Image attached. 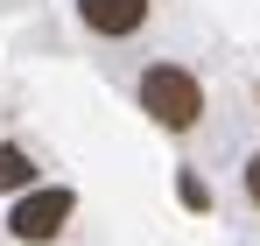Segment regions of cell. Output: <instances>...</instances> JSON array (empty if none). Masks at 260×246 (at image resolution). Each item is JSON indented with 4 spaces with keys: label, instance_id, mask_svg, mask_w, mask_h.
Listing matches in <instances>:
<instances>
[{
    "label": "cell",
    "instance_id": "6da1fadb",
    "mask_svg": "<svg viewBox=\"0 0 260 246\" xmlns=\"http://www.w3.org/2000/svg\"><path fill=\"white\" fill-rule=\"evenodd\" d=\"M134 99H141V113H148V120H155V127H169V134H190V127L204 120V84L190 78L183 64H169V56L141 71Z\"/></svg>",
    "mask_w": 260,
    "mask_h": 246
},
{
    "label": "cell",
    "instance_id": "7a4b0ae2",
    "mask_svg": "<svg viewBox=\"0 0 260 246\" xmlns=\"http://www.w3.org/2000/svg\"><path fill=\"white\" fill-rule=\"evenodd\" d=\"M71 211H78V197H71L63 183H36V190H21V197H14L7 232H14L21 246H49L63 225H71Z\"/></svg>",
    "mask_w": 260,
    "mask_h": 246
},
{
    "label": "cell",
    "instance_id": "3957f363",
    "mask_svg": "<svg viewBox=\"0 0 260 246\" xmlns=\"http://www.w3.org/2000/svg\"><path fill=\"white\" fill-rule=\"evenodd\" d=\"M148 7H155V0H78V21H85L91 36L120 42V36H134V28L148 21Z\"/></svg>",
    "mask_w": 260,
    "mask_h": 246
},
{
    "label": "cell",
    "instance_id": "277c9868",
    "mask_svg": "<svg viewBox=\"0 0 260 246\" xmlns=\"http://www.w3.org/2000/svg\"><path fill=\"white\" fill-rule=\"evenodd\" d=\"M0 190H7V197L36 190V155H28V148H0Z\"/></svg>",
    "mask_w": 260,
    "mask_h": 246
},
{
    "label": "cell",
    "instance_id": "5b68a950",
    "mask_svg": "<svg viewBox=\"0 0 260 246\" xmlns=\"http://www.w3.org/2000/svg\"><path fill=\"white\" fill-rule=\"evenodd\" d=\"M176 197H183L190 211H211V190H204V176H197V169H176Z\"/></svg>",
    "mask_w": 260,
    "mask_h": 246
},
{
    "label": "cell",
    "instance_id": "8992f818",
    "mask_svg": "<svg viewBox=\"0 0 260 246\" xmlns=\"http://www.w3.org/2000/svg\"><path fill=\"white\" fill-rule=\"evenodd\" d=\"M239 183H246V204L260 211V148H253V155H246V169H239Z\"/></svg>",
    "mask_w": 260,
    "mask_h": 246
}]
</instances>
